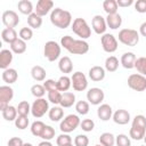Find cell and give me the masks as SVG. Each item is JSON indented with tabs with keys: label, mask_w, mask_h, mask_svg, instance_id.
Returning <instances> with one entry per match:
<instances>
[{
	"label": "cell",
	"mask_w": 146,
	"mask_h": 146,
	"mask_svg": "<svg viewBox=\"0 0 146 146\" xmlns=\"http://www.w3.org/2000/svg\"><path fill=\"white\" fill-rule=\"evenodd\" d=\"M60 98H62V92L59 90H55V91H49L48 92V100L51 104H54L55 106L60 103Z\"/></svg>",
	"instance_id": "obj_45"
},
{
	"label": "cell",
	"mask_w": 146,
	"mask_h": 146,
	"mask_svg": "<svg viewBox=\"0 0 146 146\" xmlns=\"http://www.w3.org/2000/svg\"><path fill=\"white\" fill-rule=\"evenodd\" d=\"M99 144L102 146H114L115 145V136L111 132H103L99 137Z\"/></svg>",
	"instance_id": "obj_32"
},
{
	"label": "cell",
	"mask_w": 146,
	"mask_h": 146,
	"mask_svg": "<svg viewBox=\"0 0 146 146\" xmlns=\"http://www.w3.org/2000/svg\"><path fill=\"white\" fill-rule=\"evenodd\" d=\"M105 74H106V73H105V68L102 67V66H98V65L92 66V67L89 70V72H88L89 78H90L92 81H95V82H99V81L104 80Z\"/></svg>",
	"instance_id": "obj_20"
},
{
	"label": "cell",
	"mask_w": 146,
	"mask_h": 146,
	"mask_svg": "<svg viewBox=\"0 0 146 146\" xmlns=\"http://www.w3.org/2000/svg\"><path fill=\"white\" fill-rule=\"evenodd\" d=\"M56 144L57 146H65V145L72 144V138L68 133H60L56 138Z\"/></svg>",
	"instance_id": "obj_46"
},
{
	"label": "cell",
	"mask_w": 146,
	"mask_h": 146,
	"mask_svg": "<svg viewBox=\"0 0 146 146\" xmlns=\"http://www.w3.org/2000/svg\"><path fill=\"white\" fill-rule=\"evenodd\" d=\"M30 121H29V117L27 116H24V115H18L17 119L15 120V125L16 128H18L19 130H24L27 128Z\"/></svg>",
	"instance_id": "obj_44"
},
{
	"label": "cell",
	"mask_w": 146,
	"mask_h": 146,
	"mask_svg": "<svg viewBox=\"0 0 146 146\" xmlns=\"http://www.w3.org/2000/svg\"><path fill=\"white\" fill-rule=\"evenodd\" d=\"M115 145L116 146H131V140L127 135L120 133L115 137Z\"/></svg>",
	"instance_id": "obj_42"
},
{
	"label": "cell",
	"mask_w": 146,
	"mask_h": 146,
	"mask_svg": "<svg viewBox=\"0 0 146 146\" xmlns=\"http://www.w3.org/2000/svg\"><path fill=\"white\" fill-rule=\"evenodd\" d=\"M55 133H56L55 129L51 125H46V128H44V130H43V132H42L40 138H42L43 140H49L50 141L55 137Z\"/></svg>",
	"instance_id": "obj_47"
},
{
	"label": "cell",
	"mask_w": 146,
	"mask_h": 146,
	"mask_svg": "<svg viewBox=\"0 0 146 146\" xmlns=\"http://www.w3.org/2000/svg\"><path fill=\"white\" fill-rule=\"evenodd\" d=\"M60 46L73 55H84L89 51V43L86 40L74 39L71 35L62 36Z\"/></svg>",
	"instance_id": "obj_1"
},
{
	"label": "cell",
	"mask_w": 146,
	"mask_h": 146,
	"mask_svg": "<svg viewBox=\"0 0 146 146\" xmlns=\"http://www.w3.org/2000/svg\"><path fill=\"white\" fill-rule=\"evenodd\" d=\"M72 31L78 36H80L81 40H86V39L90 38V35H91V29H90L89 24L87 23V21L84 18H81V17H78L73 21Z\"/></svg>",
	"instance_id": "obj_3"
},
{
	"label": "cell",
	"mask_w": 146,
	"mask_h": 146,
	"mask_svg": "<svg viewBox=\"0 0 146 146\" xmlns=\"http://www.w3.org/2000/svg\"><path fill=\"white\" fill-rule=\"evenodd\" d=\"M105 71L115 72L119 68V59L115 56H108L105 59Z\"/></svg>",
	"instance_id": "obj_35"
},
{
	"label": "cell",
	"mask_w": 146,
	"mask_h": 146,
	"mask_svg": "<svg viewBox=\"0 0 146 146\" xmlns=\"http://www.w3.org/2000/svg\"><path fill=\"white\" fill-rule=\"evenodd\" d=\"M91 26H92V30L95 31L96 34H99V35L105 34L106 29H107L106 18H104L102 15H95L92 17V21H91Z\"/></svg>",
	"instance_id": "obj_14"
},
{
	"label": "cell",
	"mask_w": 146,
	"mask_h": 146,
	"mask_svg": "<svg viewBox=\"0 0 146 146\" xmlns=\"http://www.w3.org/2000/svg\"><path fill=\"white\" fill-rule=\"evenodd\" d=\"M89 138L86 135H78L74 138V146H88Z\"/></svg>",
	"instance_id": "obj_50"
},
{
	"label": "cell",
	"mask_w": 146,
	"mask_h": 146,
	"mask_svg": "<svg viewBox=\"0 0 146 146\" xmlns=\"http://www.w3.org/2000/svg\"><path fill=\"white\" fill-rule=\"evenodd\" d=\"M80 123H81L80 117L76 114H68L60 121L59 129L63 133H70L74 131L80 125Z\"/></svg>",
	"instance_id": "obj_6"
},
{
	"label": "cell",
	"mask_w": 146,
	"mask_h": 146,
	"mask_svg": "<svg viewBox=\"0 0 146 146\" xmlns=\"http://www.w3.org/2000/svg\"><path fill=\"white\" fill-rule=\"evenodd\" d=\"M23 146H33V145H32L31 143H24V145H23Z\"/></svg>",
	"instance_id": "obj_57"
},
{
	"label": "cell",
	"mask_w": 146,
	"mask_h": 146,
	"mask_svg": "<svg viewBox=\"0 0 146 146\" xmlns=\"http://www.w3.org/2000/svg\"><path fill=\"white\" fill-rule=\"evenodd\" d=\"M128 87L135 91H144L146 90V76L139 73H133L128 78Z\"/></svg>",
	"instance_id": "obj_8"
},
{
	"label": "cell",
	"mask_w": 146,
	"mask_h": 146,
	"mask_svg": "<svg viewBox=\"0 0 146 146\" xmlns=\"http://www.w3.org/2000/svg\"><path fill=\"white\" fill-rule=\"evenodd\" d=\"M17 8H18V11L22 13L23 15H31L32 13H34L33 10V5L30 0H21L18 1L17 3Z\"/></svg>",
	"instance_id": "obj_28"
},
{
	"label": "cell",
	"mask_w": 146,
	"mask_h": 146,
	"mask_svg": "<svg viewBox=\"0 0 146 146\" xmlns=\"http://www.w3.org/2000/svg\"><path fill=\"white\" fill-rule=\"evenodd\" d=\"M144 141H145V144H146V135H145V137H144Z\"/></svg>",
	"instance_id": "obj_58"
},
{
	"label": "cell",
	"mask_w": 146,
	"mask_h": 146,
	"mask_svg": "<svg viewBox=\"0 0 146 146\" xmlns=\"http://www.w3.org/2000/svg\"><path fill=\"white\" fill-rule=\"evenodd\" d=\"M27 24L31 29H40L42 25V17L35 13H32L27 16Z\"/></svg>",
	"instance_id": "obj_33"
},
{
	"label": "cell",
	"mask_w": 146,
	"mask_h": 146,
	"mask_svg": "<svg viewBox=\"0 0 146 146\" xmlns=\"http://www.w3.org/2000/svg\"><path fill=\"white\" fill-rule=\"evenodd\" d=\"M100 43H102V48L105 52L112 54V52L116 51V49H117V40L111 33L103 34L100 36Z\"/></svg>",
	"instance_id": "obj_9"
},
{
	"label": "cell",
	"mask_w": 146,
	"mask_h": 146,
	"mask_svg": "<svg viewBox=\"0 0 146 146\" xmlns=\"http://www.w3.org/2000/svg\"><path fill=\"white\" fill-rule=\"evenodd\" d=\"M48 116L52 122H58L63 119L64 116V111L62 106H54L49 110L48 112Z\"/></svg>",
	"instance_id": "obj_30"
},
{
	"label": "cell",
	"mask_w": 146,
	"mask_h": 146,
	"mask_svg": "<svg viewBox=\"0 0 146 146\" xmlns=\"http://www.w3.org/2000/svg\"><path fill=\"white\" fill-rule=\"evenodd\" d=\"M49 103L44 98H36L31 105V113L36 119L42 117L47 112H49Z\"/></svg>",
	"instance_id": "obj_7"
},
{
	"label": "cell",
	"mask_w": 146,
	"mask_h": 146,
	"mask_svg": "<svg viewBox=\"0 0 146 146\" xmlns=\"http://www.w3.org/2000/svg\"><path fill=\"white\" fill-rule=\"evenodd\" d=\"M72 87V81L71 78L67 75H62L58 80H57V89L62 92H66L70 88Z\"/></svg>",
	"instance_id": "obj_31"
},
{
	"label": "cell",
	"mask_w": 146,
	"mask_h": 146,
	"mask_svg": "<svg viewBox=\"0 0 146 146\" xmlns=\"http://www.w3.org/2000/svg\"><path fill=\"white\" fill-rule=\"evenodd\" d=\"M18 35H19V39H22V40H24V41H29V40H31L32 36H33V31H32L31 27L25 26V27H22V29L19 30Z\"/></svg>",
	"instance_id": "obj_43"
},
{
	"label": "cell",
	"mask_w": 146,
	"mask_h": 146,
	"mask_svg": "<svg viewBox=\"0 0 146 146\" xmlns=\"http://www.w3.org/2000/svg\"><path fill=\"white\" fill-rule=\"evenodd\" d=\"M145 135H146V129L131 125L130 131H129V137L130 138H132L135 140H141V139H144Z\"/></svg>",
	"instance_id": "obj_36"
},
{
	"label": "cell",
	"mask_w": 146,
	"mask_h": 146,
	"mask_svg": "<svg viewBox=\"0 0 146 146\" xmlns=\"http://www.w3.org/2000/svg\"><path fill=\"white\" fill-rule=\"evenodd\" d=\"M95 146H102V145H100V144H99V145H95Z\"/></svg>",
	"instance_id": "obj_60"
},
{
	"label": "cell",
	"mask_w": 146,
	"mask_h": 146,
	"mask_svg": "<svg viewBox=\"0 0 146 146\" xmlns=\"http://www.w3.org/2000/svg\"><path fill=\"white\" fill-rule=\"evenodd\" d=\"M113 121L116 123V124H120V125H124L127 123H129L130 121V113L127 111V110H117L113 113V116H112Z\"/></svg>",
	"instance_id": "obj_16"
},
{
	"label": "cell",
	"mask_w": 146,
	"mask_h": 146,
	"mask_svg": "<svg viewBox=\"0 0 146 146\" xmlns=\"http://www.w3.org/2000/svg\"><path fill=\"white\" fill-rule=\"evenodd\" d=\"M10 50L14 54H17V55L24 54L26 51V41H24V40L18 38L13 43H10Z\"/></svg>",
	"instance_id": "obj_29"
},
{
	"label": "cell",
	"mask_w": 146,
	"mask_h": 146,
	"mask_svg": "<svg viewBox=\"0 0 146 146\" xmlns=\"http://www.w3.org/2000/svg\"><path fill=\"white\" fill-rule=\"evenodd\" d=\"M14 52L10 50V49H2L0 51V68L1 70H7L9 68V65L11 64L13 62V55Z\"/></svg>",
	"instance_id": "obj_17"
},
{
	"label": "cell",
	"mask_w": 146,
	"mask_h": 146,
	"mask_svg": "<svg viewBox=\"0 0 146 146\" xmlns=\"http://www.w3.org/2000/svg\"><path fill=\"white\" fill-rule=\"evenodd\" d=\"M2 80L7 83V84H11V83H15L18 79V73L15 68H7L5 71H2V75H1Z\"/></svg>",
	"instance_id": "obj_23"
},
{
	"label": "cell",
	"mask_w": 146,
	"mask_h": 146,
	"mask_svg": "<svg viewBox=\"0 0 146 146\" xmlns=\"http://www.w3.org/2000/svg\"><path fill=\"white\" fill-rule=\"evenodd\" d=\"M104 98H105V94L100 88L94 87L87 91V100L91 105H100Z\"/></svg>",
	"instance_id": "obj_11"
},
{
	"label": "cell",
	"mask_w": 146,
	"mask_h": 146,
	"mask_svg": "<svg viewBox=\"0 0 146 146\" xmlns=\"http://www.w3.org/2000/svg\"><path fill=\"white\" fill-rule=\"evenodd\" d=\"M43 87L46 89V91H55V90H58L57 89V81L52 80V79H47L44 80L43 82Z\"/></svg>",
	"instance_id": "obj_51"
},
{
	"label": "cell",
	"mask_w": 146,
	"mask_h": 146,
	"mask_svg": "<svg viewBox=\"0 0 146 146\" xmlns=\"http://www.w3.org/2000/svg\"><path fill=\"white\" fill-rule=\"evenodd\" d=\"M1 38H2V41L7 42V43H13L15 40L18 39L17 36V32L15 29H8V27H5L2 31H1Z\"/></svg>",
	"instance_id": "obj_25"
},
{
	"label": "cell",
	"mask_w": 146,
	"mask_h": 146,
	"mask_svg": "<svg viewBox=\"0 0 146 146\" xmlns=\"http://www.w3.org/2000/svg\"><path fill=\"white\" fill-rule=\"evenodd\" d=\"M106 24L112 30H117L122 24V17L120 14H112L106 16Z\"/></svg>",
	"instance_id": "obj_22"
},
{
	"label": "cell",
	"mask_w": 146,
	"mask_h": 146,
	"mask_svg": "<svg viewBox=\"0 0 146 146\" xmlns=\"http://www.w3.org/2000/svg\"><path fill=\"white\" fill-rule=\"evenodd\" d=\"M117 2L116 0H105L103 2V9L105 10V13L107 15H112V14H116L117 13Z\"/></svg>",
	"instance_id": "obj_34"
},
{
	"label": "cell",
	"mask_w": 146,
	"mask_h": 146,
	"mask_svg": "<svg viewBox=\"0 0 146 146\" xmlns=\"http://www.w3.org/2000/svg\"><path fill=\"white\" fill-rule=\"evenodd\" d=\"M97 116L102 121H108L113 116V110L108 104H100L97 108Z\"/></svg>",
	"instance_id": "obj_18"
},
{
	"label": "cell",
	"mask_w": 146,
	"mask_h": 146,
	"mask_svg": "<svg viewBox=\"0 0 146 146\" xmlns=\"http://www.w3.org/2000/svg\"><path fill=\"white\" fill-rule=\"evenodd\" d=\"M14 97V89L6 84V86H1L0 87V110L3 111L8 105L9 102L13 99Z\"/></svg>",
	"instance_id": "obj_12"
},
{
	"label": "cell",
	"mask_w": 146,
	"mask_h": 146,
	"mask_svg": "<svg viewBox=\"0 0 146 146\" xmlns=\"http://www.w3.org/2000/svg\"><path fill=\"white\" fill-rule=\"evenodd\" d=\"M50 22L58 29H67L73 23L71 13L62 8L52 9V11L50 13Z\"/></svg>",
	"instance_id": "obj_2"
},
{
	"label": "cell",
	"mask_w": 146,
	"mask_h": 146,
	"mask_svg": "<svg viewBox=\"0 0 146 146\" xmlns=\"http://www.w3.org/2000/svg\"><path fill=\"white\" fill-rule=\"evenodd\" d=\"M38 146H52V144L49 140H42L41 143H39Z\"/></svg>",
	"instance_id": "obj_56"
},
{
	"label": "cell",
	"mask_w": 146,
	"mask_h": 146,
	"mask_svg": "<svg viewBox=\"0 0 146 146\" xmlns=\"http://www.w3.org/2000/svg\"><path fill=\"white\" fill-rule=\"evenodd\" d=\"M133 6L137 13H140V14L146 13V0H137L133 3Z\"/></svg>",
	"instance_id": "obj_52"
},
{
	"label": "cell",
	"mask_w": 146,
	"mask_h": 146,
	"mask_svg": "<svg viewBox=\"0 0 146 146\" xmlns=\"http://www.w3.org/2000/svg\"><path fill=\"white\" fill-rule=\"evenodd\" d=\"M46 125L47 124H44L42 121H39V120L38 121H34L31 124V132H32V135L35 136V137H41V135H42Z\"/></svg>",
	"instance_id": "obj_37"
},
{
	"label": "cell",
	"mask_w": 146,
	"mask_h": 146,
	"mask_svg": "<svg viewBox=\"0 0 146 146\" xmlns=\"http://www.w3.org/2000/svg\"><path fill=\"white\" fill-rule=\"evenodd\" d=\"M62 51V47L54 40H49L44 43L43 47V55L49 62H55L59 58Z\"/></svg>",
	"instance_id": "obj_5"
},
{
	"label": "cell",
	"mask_w": 146,
	"mask_h": 146,
	"mask_svg": "<svg viewBox=\"0 0 146 146\" xmlns=\"http://www.w3.org/2000/svg\"><path fill=\"white\" fill-rule=\"evenodd\" d=\"M52 8H54V2L51 0H39L36 2L34 13L38 14L39 16L43 17V16L48 15L50 11H52Z\"/></svg>",
	"instance_id": "obj_15"
},
{
	"label": "cell",
	"mask_w": 146,
	"mask_h": 146,
	"mask_svg": "<svg viewBox=\"0 0 146 146\" xmlns=\"http://www.w3.org/2000/svg\"><path fill=\"white\" fill-rule=\"evenodd\" d=\"M135 68L139 74L146 75V57H138L135 62Z\"/></svg>",
	"instance_id": "obj_40"
},
{
	"label": "cell",
	"mask_w": 146,
	"mask_h": 146,
	"mask_svg": "<svg viewBox=\"0 0 146 146\" xmlns=\"http://www.w3.org/2000/svg\"><path fill=\"white\" fill-rule=\"evenodd\" d=\"M119 41L128 47H133L139 42V33L133 29H122L119 32Z\"/></svg>",
	"instance_id": "obj_4"
},
{
	"label": "cell",
	"mask_w": 146,
	"mask_h": 146,
	"mask_svg": "<svg viewBox=\"0 0 146 146\" xmlns=\"http://www.w3.org/2000/svg\"><path fill=\"white\" fill-rule=\"evenodd\" d=\"M75 104V95L71 91H66V92H63L62 94V98H60V103L59 105L63 107V108H67V107H71Z\"/></svg>",
	"instance_id": "obj_24"
},
{
	"label": "cell",
	"mask_w": 146,
	"mask_h": 146,
	"mask_svg": "<svg viewBox=\"0 0 146 146\" xmlns=\"http://www.w3.org/2000/svg\"><path fill=\"white\" fill-rule=\"evenodd\" d=\"M131 125L146 129V117H145L143 114L136 115V116L133 117V120H132V124H131Z\"/></svg>",
	"instance_id": "obj_48"
},
{
	"label": "cell",
	"mask_w": 146,
	"mask_h": 146,
	"mask_svg": "<svg viewBox=\"0 0 146 146\" xmlns=\"http://www.w3.org/2000/svg\"><path fill=\"white\" fill-rule=\"evenodd\" d=\"M71 81H72V87L75 91H83L87 89L88 87V80L84 73L76 71L72 74L71 76Z\"/></svg>",
	"instance_id": "obj_10"
},
{
	"label": "cell",
	"mask_w": 146,
	"mask_h": 146,
	"mask_svg": "<svg viewBox=\"0 0 146 146\" xmlns=\"http://www.w3.org/2000/svg\"><path fill=\"white\" fill-rule=\"evenodd\" d=\"M24 143L19 137H13L8 140V146H23Z\"/></svg>",
	"instance_id": "obj_53"
},
{
	"label": "cell",
	"mask_w": 146,
	"mask_h": 146,
	"mask_svg": "<svg viewBox=\"0 0 146 146\" xmlns=\"http://www.w3.org/2000/svg\"><path fill=\"white\" fill-rule=\"evenodd\" d=\"M80 127H81V129H82L83 131L90 132V131H92L94 128H95V122H94L91 119H84V120L81 121Z\"/></svg>",
	"instance_id": "obj_49"
},
{
	"label": "cell",
	"mask_w": 146,
	"mask_h": 146,
	"mask_svg": "<svg viewBox=\"0 0 146 146\" xmlns=\"http://www.w3.org/2000/svg\"><path fill=\"white\" fill-rule=\"evenodd\" d=\"M17 112H18V115L27 116L29 113L31 112V105L29 104V102H26V100L19 102L18 106H17Z\"/></svg>",
	"instance_id": "obj_41"
},
{
	"label": "cell",
	"mask_w": 146,
	"mask_h": 146,
	"mask_svg": "<svg viewBox=\"0 0 146 146\" xmlns=\"http://www.w3.org/2000/svg\"><path fill=\"white\" fill-rule=\"evenodd\" d=\"M90 110V104L87 100H79L75 103V111L80 115H86L89 113Z\"/></svg>",
	"instance_id": "obj_38"
},
{
	"label": "cell",
	"mask_w": 146,
	"mask_h": 146,
	"mask_svg": "<svg viewBox=\"0 0 146 146\" xmlns=\"http://www.w3.org/2000/svg\"><path fill=\"white\" fill-rule=\"evenodd\" d=\"M31 75L33 78V80H35L36 82H41V81H44L46 80V75H47V72L46 70L40 66V65H35L31 68Z\"/></svg>",
	"instance_id": "obj_26"
},
{
	"label": "cell",
	"mask_w": 146,
	"mask_h": 146,
	"mask_svg": "<svg viewBox=\"0 0 146 146\" xmlns=\"http://www.w3.org/2000/svg\"><path fill=\"white\" fill-rule=\"evenodd\" d=\"M139 33H140L143 36L146 38V22H144V23L140 24V26H139Z\"/></svg>",
	"instance_id": "obj_55"
},
{
	"label": "cell",
	"mask_w": 146,
	"mask_h": 146,
	"mask_svg": "<svg viewBox=\"0 0 146 146\" xmlns=\"http://www.w3.org/2000/svg\"><path fill=\"white\" fill-rule=\"evenodd\" d=\"M1 114H2V117L6 121H15L17 119V116H18L17 107L8 105L3 111H1Z\"/></svg>",
	"instance_id": "obj_27"
},
{
	"label": "cell",
	"mask_w": 146,
	"mask_h": 146,
	"mask_svg": "<svg viewBox=\"0 0 146 146\" xmlns=\"http://www.w3.org/2000/svg\"><path fill=\"white\" fill-rule=\"evenodd\" d=\"M58 68L62 73H64V75L72 73L73 72V63L72 59L68 56H63L60 57L59 62H58Z\"/></svg>",
	"instance_id": "obj_21"
},
{
	"label": "cell",
	"mask_w": 146,
	"mask_h": 146,
	"mask_svg": "<svg viewBox=\"0 0 146 146\" xmlns=\"http://www.w3.org/2000/svg\"><path fill=\"white\" fill-rule=\"evenodd\" d=\"M1 21L3 23V25L8 29H14L18 25L19 23V17L17 15L16 11L14 10H6L2 13V16H1Z\"/></svg>",
	"instance_id": "obj_13"
},
{
	"label": "cell",
	"mask_w": 146,
	"mask_h": 146,
	"mask_svg": "<svg viewBox=\"0 0 146 146\" xmlns=\"http://www.w3.org/2000/svg\"><path fill=\"white\" fill-rule=\"evenodd\" d=\"M116 2L119 7H129L135 3L133 0H116Z\"/></svg>",
	"instance_id": "obj_54"
},
{
	"label": "cell",
	"mask_w": 146,
	"mask_h": 146,
	"mask_svg": "<svg viewBox=\"0 0 146 146\" xmlns=\"http://www.w3.org/2000/svg\"><path fill=\"white\" fill-rule=\"evenodd\" d=\"M31 94L35 97V98H43L44 94H46V89L43 87V84H39L35 83L31 87Z\"/></svg>",
	"instance_id": "obj_39"
},
{
	"label": "cell",
	"mask_w": 146,
	"mask_h": 146,
	"mask_svg": "<svg viewBox=\"0 0 146 146\" xmlns=\"http://www.w3.org/2000/svg\"><path fill=\"white\" fill-rule=\"evenodd\" d=\"M65 146H73V144H68V145H65Z\"/></svg>",
	"instance_id": "obj_59"
},
{
	"label": "cell",
	"mask_w": 146,
	"mask_h": 146,
	"mask_svg": "<svg viewBox=\"0 0 146 146\" xmlns=\"http://www.w3.org/2000/svg\"><path fill=\"white\" fill-rule=\"evenodd\" d=\"M137 57L133 52L131 51H128V52H124L122 56H121V59H120V63L121 65L127 68V70H131L135 67V62H136Z\"/></svg>",
	"instance_id": "obj_19"
}]
</instances>
